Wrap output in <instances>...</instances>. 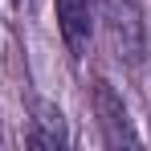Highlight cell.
I'll use <instances>...</instances> for the list:
<instances>
[{
	"instance_id": "obj_4",
	"label": "cell",
	"mask_w": 151,
	"mask_h": 151,
	"mask_svg": "<svg viewBox=\"0 0 151 151\" xmlns=\"http://www.w3.org/2000/svg\"><path fill=\"white\" fill-rule=\"evenodd\" d=\"M25 143L29 147H65L70 135H65V123H61V110L37 106V119H33V127H29Z\"/></svg>"
},
{
	"instance_id": "obj_5",
	"label": "cell",
	"mask_w": 151,
	"mask_h": 151,
	"mask_svg": "<svg viewBox=\"0 0 151 151\" xmlns=\"http://www.w3.org/2000/svg\"><path fill=\"white\" fill-rule=\"evenodd\" d=\"M12 4H21V0H12Z\"/></svg>"
},
{
	"instance_id": "obj_1",
	"label": "cell",
	"mask_w": 151,
	"mask_h": 151,
	"mask_svg": "<svg viewBox=\"0 0 151 151\" xmlns=\"http://www.w3.org/2000/svg\"><path fill=\"white\" fill-rule=\"evenodd\" d=\"M94 114H98L102 139H106L110 147L135 143V131H131V123H127V106H123V98L114 94L110 82H94Z\"/></svg>"
},
{
	"instance_id": "obj_3",
	"label": "cell",
	"mask_w": 151,
	"mask_h": 151,
	"mask_svg": "<svg viewBox=\"0 0 151 151\" xmlns=\"http://www.w3.org/2000/svg\"><path fill=\"white\" fill-rule=\"evenodd\" d=\"M57 4V29H61V41L74 57H86L90 49V0H53Z\"/></svg>"
},
{
	"instance_id": "obj_2",
	"label": "cell",
	"mask_w": 151,
	"mask_h": 151,
	"mask_svg": "<svg viewBox=\"0 0 151 151\" xmlns=\"http://www.w3.org/2000/svg\"><path fill=\"white\" fill-rule=\"evenodd\" d=\"M102 12H106V25H110V37L119 45V57H139L143 53V25H139V8L135 0H102Z\"/></svg>"
}]
</instances>
